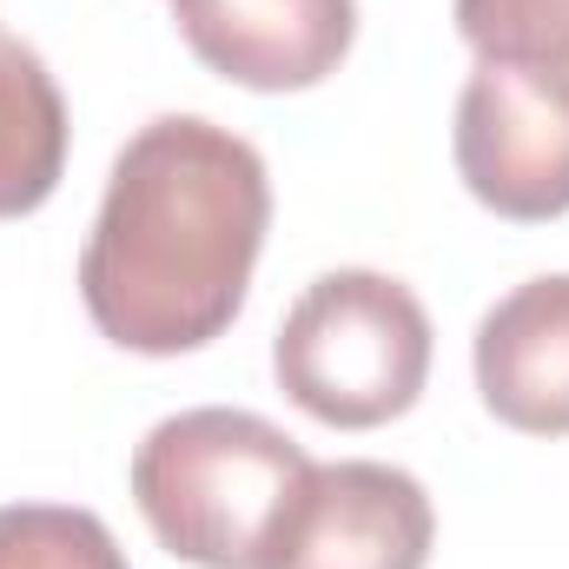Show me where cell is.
Returning a JSON list of instances; mask_svg holds the SVG:
<instances>
[{"label":"cell","mask_w":569,"mask_h":569,"mask_svg":"<svg viewBox=\"0 0 569 569\" xmlns=\"http://www.w3.org/2000/svg\"><path fill=\"white\" fill-rule=\"evenodd\" d=\"M457 179L477 206L517 226H543L569 212V87L477 60L457 93Z\"/></svg>","instance_id":"4"},{"label":"cell","mask_w":569,"mask_h":569,"mask_svg":"<svg viewBox=\"0 0 569 569\" xmlns=\"http://www.w3.org/2000/svg\"><path fill=\"white\" fill-rule=\"evenodd\" d=\"M477 398L523 437H569V272H537L503 291L470 338Z\"/></svg>","instance_id":"7"},{"label":"cell","mask_w":569,"mask_h":569,"mask_svg":"<svg viewBox=\"0 0 569 569\" xmlns=\"http://www.w3.org/2000/svg\"><path fill=\"white\" fill-rule=\"evenodd\" d=\"M0 569H127V550L93 510L0 503Z\"/></svg>","instance_id":"10"},{"label":"cell","mask_w":569,"mask_h":569,"mask_svg":"<svg viewBox=\"0 0 569 569\" xmlns=\"http://www.w3.org/2000/svg\"><path fill=\"white\" fill-rule=\"evenodd\" d=\"M430 543L437 510L411 470L338 457L311 463L259 569H425Z\"/></svg>","instance_id":"5"},{"label":"cell","mask_w":569,"mask_h":569,"mask_svg":"<svg viewBox=\"0 0 569 569\" xmlns=\"http://www.w3.org/2000/svg\"><path fill=\"white\" fill-rule=\"evenodd\" d=\"M67 172V100L47 60L0 33V219H27Z\"/></svg>","instance_id":"8"},{"label":"cell","mask_w":569,"mask_h":569,"mask_svg":"<svg viewBox=\"0 0 569 569\" xmlns=\"http://www.w3.org/2000/svg\"><path fill=\"white\" fill-rule=\"evenodd\" d=\"M172 20L192 60L246 93H305L358 40V0H172Z\"/></svg>","instance_id":"6"},{"label":"cell","mask_w":569,"mask_h":569,"mask_svg":"<svg viewBox=\"0 0 569 569\" xmlns=\"http://www.w3.org/2000/svg\"><path fill=\"white\" fill-rule=\"evenodd\" d=\"M450 20L477 60L569 87V0H450Z\"/></svg>","instance_id":"9"},{"label":"cell","mask_w":569,"mask_h":569,"mask_svg":"<svg viewBox=\"0 0 569 569\" xmlns=\"http://www.w3.org/2000/svg\"><path fill=\"white\" fill-rule=\"evenodd\" d=\"M279 391L331 430H378L425 398L430 311L391 272H325L298 291L272 338Z\"/></svg>","instance_id":"3"},{"label":"cell","mask_w":569,"mask_h":569,"mask_svg":"<svg viewBox=\"0 0 569 569\" xmlns=\"http://www.w3.org/2000/svg\"><path fill=\"white\" fill-rule=\"evenodd\" d=\"M311 457L259 411H172L133 450V503L159 550L199 569H259Z\"/></svg>","instance_id":"2"},{"label":"cell","mask_w":569,"mask_h":569,"mask_svg":"<svg viewBox=\"0 0 569 569\" xmlns=\"http://www.w3.org/2000/svg\"><path fill=\"white\" fill-rule=\"evenodd\" d=\"M272 226L259 146L199 113H159L120 146L80 252V305L120 351H206L246 311Z\"/></svg>","instance_id":"1"}]
</instances>
